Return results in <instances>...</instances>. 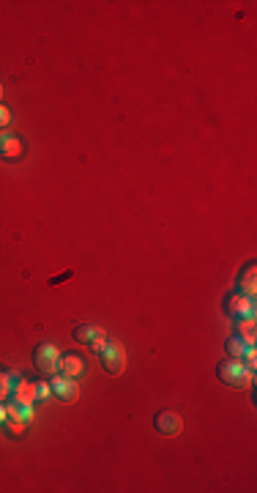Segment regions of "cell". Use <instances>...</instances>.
Returning <instances> with one entry per match:
<instances>
[{"mask_svg":"<svg viewBox=\"0 0 257 493\" xmlns=\"http://www.w3.org/2000/svg\"><path fill=\"white\" fill-rule=\"evenodd\" d=\"M219 378L227 384V387H235V389H244V387H252L255 384V373L241 362V359L227 357L219 364Z\"/></svg>","mask_w":257,"mask_h":493,"instance_id":"cell-1","label":"cell"},{"mask_svg":"<svg viewBox=\"0 0 257 493\" xmlns=\"http://www.w3.org/2000/svg\"><path fill=\"white\" fill-rule=\"evenodd\" d=\"M99 359H101V364H104L107 373L118 375V373H124V367H126V348H124L121 340L107 337L104 346L99 348Z\"/></svg>","mask_w":257,"mask_h":493,"instance_id":"cell-2","label":"cell"},{"mask_svg":"<svg viewBox=\"0 0 257 493\" xmlns=\"http://www.w3.org/2000/svg\"><path fill=\"white\" fill-rule=\"evenodd\" d=\"M49 389H52V395H55L58 401H63V403H77V398H80V384H77V378H69V375H63V373H55V375L49 378Z\"/></svg>","mask_w":257,"mask_h":493,"instance_id":"cell-3","label":"cell"},{"mask_svg":"<svg viewBox=\"0 0 257 493\" xmlns=\"http://www.w3.org/2000/svg\"><path fill=\"white\" fill-rule=\"evenodd\" d=\"M33 362L44 375H55L58 373V362H60V348L55 343H39L33 351Z\"/></svg>","mask_w":257,"mask_h":493,"instance_id":"cell-4","label":"cell"},{"mask_svg":"<svg viewBox=\"0 0 257 493\" xmlns=\"http://www.w3.org/2000/svg\"><path fill=\"white\" fill-rule=\"evenodd\" d=\"M107 337H110V334H107L101 326H96V323H80V326L74 329V340L88 346V348H93V351H99Z\"/></svg>","mask_w":257,"mask_h":493,"instance_id":"cell-5","label":"cell"},{"mask_svg":"<svg viewBox=\"0 0 257 493\" xmlns=\"http://www.w3.org/2000/svg\"><path fill=\"white\" fill-rule=\"evenodd\" d=\"M224 310L233 315V318H249V315H255V296H247V293L235 291V293L227 296Z\"/></svg>","mask_w":257,"mask_h":493,"instance_id":"cell-6","label":"cell"},{"mask_svg":"<svg viewBox=\"0 0 257 493\" xmlns=\"http://www.w3.org/2000/svg\"><path fill=\"white\" fill-rule=\"evenodd\" d=\"M154 428L162 433V436H178L183 430V419L178 411H159L154 417Z\"/></svg>","mask_w":257,"mask_h":493,"instance_id":"cell-7","label":"cell"},{"mask_svg":"<svg viewBox=\"0 0 257 493\" xmlns=\"http://www.w3.org/2000/svg\"><path fill=\"white\" fill-rule=\"evenodd\" d=\"M8 401H17V403H25V405H36L39 395H36V384L28 381V378H17L14 387H11V398Z\"/></svg>","mask_w":257,"mask_h":493,"instance_id":"cell-8","label":"cell"},{"mask_svg":"<svg viewBox=\"0 0 257 493\" xmlns=\"http://www.w3.org/2000/svg\"><path fill=\"white\" fill-rule=\"evenodd\" d=\"M22 154V137L11 129H0V156L3 159H17Z\"/></svg>","mask_w":257,"mask_h":493,"instance_id":"cell-9","label":"cell"},{"mask_svg":"<svg viewBox=\"0 0 257 493\" xmlns=\"http://www.w3.org/2000/svg\"><path fill=\"white\" fill-rule=\"evenodd\" d=\"M83 370H85V362H83V357H77V354H60L58 373H63V375H69V378H80V375H83Z\"/></svg>","mask_w":257,"mask_h":493,"instance_id":"cell-10","label":"cell"},{"mask_svg":"<svg viewBox=\"0 0 257 493\" xmlns=\"http://www.w3.org/2000/svg\"><path fill=\"white\" fill-rule=\"evenodd\" d=\"M6 417H11V419H19V422L31 425V422H33V417H36V408H33V405L17 403V401H8V403H6Z\"/></svg>","mask_w":257,"mask_h":493,"instance_id":"cell-11","label":"cell"},{"mask_svg":"<svg viewBox=\"0 0 257 493\" xmlns=\"http://www.w3.org/2000/svg\"><path fill=\"white\" fill-rule=\"evenodd\" d=\"M235 332H238V337H241L247 346H255V340H257L255 315H249V318H235Z\"/></svg>","mask_w":257,"mask_h":493,"instance_id":"cell-12","label":"cell"},{"mask_svg":"<svg viewBox=\"0 0 257 493\" xmlns=\"http://www.w3.org/2000/svg\"><path fill=\"white\" fill-rule=\"evenodd\" d=\"M238 291H241V293H247V296H255V291H257V269H255V264H249L247 269L241 271V277H238Z\"/></svg>","mask_w":257,"mask_h":493,"instance_id":"cell-13","label":"cell"},{"mask_svg":"<svg viewBox=\"0 0 257 493\" xmlns=\"http://www.w3.org/2000/svg\"><path fill=\"white\" fill-rule=\"evenodd\" d=\"M19 375L14 370H0V401H8L11 398V387Z\"/></svg>","mask_w":257,"mask_h":493,"instance_id":"cell-14","label":"cell"},{"mask_svg":"<svg viewBox=\"0 0 257 493\" xmlns=\"http://www.w3.org/2000/svg\"><path fill=\"white\" fill-rule=\"evenodd\" d=\"M224 351H227V357L241 359L244 354H247V343H244L238 334H233V337H227V343H224Z\"/></svg>","mask_w":257,"mask_h":493,"instance_id":"cell-15","label":"cell"},{"mask_svg":"<svg viewBox=\"0 0 257 493\" xmlns=\"http://www.w3.org/2000/svg\"><path fill=\"white\" fill-rule=\"evenodd\" d=\"M3 428H6V430H8L11 436H22V433L28 430V425H25V422H19V419H11V417H6Z\"/></svg>","mask_w":257,"mask_h":493,"instance_id":"cell-16","label":"cell"},{"mask_svg":"<svg viewBox=\"0 0 257 493\" xmlns=\"http://www.w3.org/2000/svg\"><path fill=\"white\" fill-rule=\"evenodd\" d=\"M8 124H11V110L0 102V129H8Z\"/></svg>","mask_w":257,"mask_h":493,"instance_id":"cell-17","label":"cell"},{"mask_svg":"<svg viewBox=\"0 0 257 493\" xmlns=\"http://www.w3.org/2000/svg\"><path fill=\"white\" fill-rule=\"evenodd\" d=\"M36 395H39V401H47V398L52 395V389H49V381H39V384H36Z\"/></svg>","mask_w":257,"mask_h":493,"instance_id":"cell-18","label":"cell"},{"mask_svg":"<svg viewBox=\"0 0 257 493\" xmlns=\"http://www.w3.org/2000/svg\"><path fill=\"white\" fill-rule=\"evenodd\" d=\"M3 422H6V403L0 401V428H3Z\"/></svg>","mask_w":257,"mask_h":493,"instance_id":"cell-19","label":"cell"},{"mask_svg":"<svg viewBox=\"0 0 257 493\" xmlns=\"http://www.w3.org/2000/svg\"><path fill=\"white\" fill-rule=\"evenodd\" d=\"M0 99H3V86H0Z\"/></svg>","mask_w":257,"mask_h":493,"instance_id":"cell-20","label":"cell"}]
</instances>
